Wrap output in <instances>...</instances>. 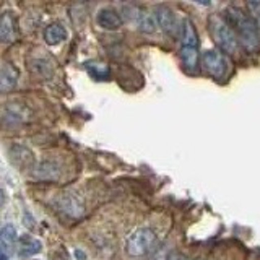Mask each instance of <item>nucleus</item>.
Segmentation results:
<instances>
[{
  "instance_id": "nucleus-1",
  "label": "nucleus",
  "mask_w": 260,
  "mask_h": 260,
  "mask_svg": "<svg viewBox=\"0 0 260 260\" xmlns=\"http://www.w3.org/2000/svg\"><path fill=\"white\" fill-rule=\"evenodd\" d=\"M228 21L231 23V26L234 28L236 35L239 38V43L244 44V47L249 51H255L260 46V35H258V26L255 21L252 20V16L247 15L244 10H241L239 7H228L226 10Z\"/></svg>"
},
{
  "instance_id": "nucleus-2",
  "label": "nucleus",
  "mask_w": 260,
  "mask_h": 260,
  "mask_svg": "<svg viewBox=\"0 0 260 260\" xmlns=\"http://www.w3.org/2000/svg\"><path fill=\"white\" fill-rule=\"evenodd\" d=\"M208 28L216 46L226 54H234L239 49V38L236 35L231 23L224 16L213 13L208 16Z\"/></svg>"
},
{
  "instance_id": "nucleus-3",
  "label": "nucleus",
  "mask_w": 260,
  "mask_h": 260,
  "mask_svg": "<svg viewBox=\"0 0 260 260\" xmlns=\"http://www.w3.org/2000/svg\"><path fill=\"white\" fill-rule=\"evenodd\" d=\"M156 234L150 228H140L127 238V254L132 257H143L154 247Z\"/></svg>"
},
{
  "instance_id": "nucleus-4",
  "label": "nucleus",
  "mask_w": 260,
  "mask_h": 260,
  "mask_svg": "<svg viewBox=\"0 0 260 260\" xmlns=\"http://www.w3.org/2000/svg\"><path fill=\"white\" fill-rule=\"evenodd\" d=\"M202 65L211 77L223 78L226 75L228 65H230V63H228V59H226V55L223 52L211 49V51H205L202 54Z\"/></svg>"
},
{
  "instance_id": "nucleus-5",
  "label": "nucleus",
  "mask_w": 260,
  "mask_h": 260,
  "mask_svg": "<svg viewBox=\"0 0 260 260\" xmlns=\"http://www.w3.org/2000/svg\"><path fill=\"white\" fill-rule=\"evenodd\" d=\"M154 18H156L159 28L169 35L171 38H177L182 32V26H179L174 12L168 5H156L154 7Z\"/></svg>"
},
{
  "instance_id": "nucleus-6",
  "label": "nucleus",
  "mask_w": 260,
  "mask_h": 260,
  "mask_svg": "<svg viewBox=\"0 0 260 260\" xmlns=\"http://www.w3.org/2000/svg\"><path fill=\"white\" fill-rule=\"evenodd\" d=\"M57 208L70 218H80L83 215L85 207L75 193H63L57 200Z\"/></svg>"
},
{
  "instance_id": "nucleus-7",
  "label": "nucleus",
  "mask_w": 260,
  "mask_h": 260,
  "mask_svg": "<svg viewBox=\"0 0 260 260\" xmlns=\"http://www.w3.org/2000/svg\"><path fill=\"white\" fill-rule=\"evenodd\" d=\"M128 16L132 18V21L137 24V28L142 32H153L156 29V18H154L153 13H148L145 8H138V7H130V13Z\"/></svg>"
},
{
  "instance_id": "nucleus-8",
  "label": "nucleus",
  "mask_w": 260,
  "mask_h": 260,
  "mask_svg": "<svg viewBox=\"0 0 260 260\" xmlns=\"http://www.w3.org/2000/svg\"><path fill=\"white\" fill-rule=\"evenodd\" d=\"M60 174V166L54 161H43L32 169V177L38 181H59Z\"/></svg>"
},
{
  "instance_id": "nucleus-9",
  "label": "nucleus",
  "mask_w": 260,
  "mask_h": 260,
  "mask_svg": "<svg viewBox=\"0 0 260 260\" xmlns=\"http://www.w3.org/2000/svg\"><path fill=\"white\" fill-rule=\"evenodd\" d=\"M96 21L104 29H119L122 26V16L114 8H101L96 15Z\"/></svg>"
},
{
  "instance_id": "nucleus-10",
  "label": "nucleus",
  "mask_w": 260,
  "mask_h": 260,
  "mask_svg": "<svg viewBox=\"0 0 260 260\" xmlns=\"http://www.w3.org/2000/svg\"><path fill=\"white\" fill-rule=\"evenodd\" d=\"M10 158H12V162L16 165L21 169H29L32 166V162H35V154L31 153L29 148L23 145H13L10 148Z\"/></svg>"
},
{
  "instance_id": "nucleus-11",
  "label": "nucleus",
  "mask_w": 260,
  "mask_h": 260,
  "mask_svg": "<svg viewBox=\"0 0 260 260\" xmlns=\"http://www.w3.org/2000/svg\"><path fill=\"white\" fill-rule=\"evenodd\" d=\"M16 246V230L12 224H5L0 231V247H2V260H8Z\"/></svg>"
},
{
  "instance_id": "nucleus-12",
  "label": "nucleus",
  "mask_w": 260,
  "mask_h": 260,
  "mask_svg": "<svg viewBox=\"0 0 260 260\" xmlns=\"http://www.w3.org/2000/svg\"><path fill=\"white\" fill-rule=\"evenodd\" d=\"M18 77H20L18 69L13 67L12 63L5 62L2 65V70H0V89L4 93H8L18 83Z\"/></svg>"
},
{
  "instance_id": "nucleus-13",
  "label": "nucleus",
  "mask_w": 260,
  "mask_h": 260,
  "mask_svg": "<svg viewBox=\"0 0 260 260\" xmlns=\"http://www.w3.org/2000/svg\"><path fill=\"white\" fill-rule=\"evenodd\" d=\"M0 39L2 43L8 44V43H13L16 39V23L13 16L5 12L0 18Z\"/></svg>"
},
{
  "instance_id": "nucleus-14",
  "label": "nucleus",
  "mask_w": 260,
  "mask_h": 260,
  "mask_svg": "<svg viewBox=\"0 0 260 260\" xmlns=\"http://www.w3.org/2000/svg\"><path fill=\"white\" fill-rule=\"evenodd\" d=\"M181 59L184 69L189 72H197L199 69V46H181Z\"/></svg>"
},
{
  "instance_id": "nucleus-15",
  "label": "nucleus",
  "mask_w": 260,
  "mask_h": 260,
  "mask_svg": "<svg viewBox=\"0 0 260 260\" xmlns=\"http://www.w3.org/2000/svg\"><path fill=\"white\" fill-rule=\"evenodd\" d=\"M65 38H67V31H65V28L60 23H52V24H49V26H46L44 29V39H46V43L51 46L60 44Z\"/></svg>"
},
{
  "instance_id": "nucleus-16",
  "label": "nucleus",
  "mask_w": 260,
  "mask_h": 260,
  "mask_svg": "<svg viewBox=\"0 0 260 260\" xmlns=\"http://www.w3.org/2000/svg\"><path fill=\"white\" fill-rule=\"evenodd\" d=\"M41 242L35 238H31V236H23V238L20 239L18 242V252L21 257H31L38 254V252H41Z\"/></svg>"
},
{
  "instance_id": "nucleus-17",
  "label": "nucleus",
  "mask_w": 260,
  "mask_h": 260,
  "mask_svg": "<svg viewBox=\"0 0 260 260\" xmlns=\"http://www.w3.org/2000/svg\"><path fill=\"white\" fill-rule=\"evenodd\" d=\"M24 120V111H21L18 106H5L4 109V122L7 125H16Z\"/></svg>"
},
{
  "instance_id": "nucleus-18",
  "label": "nucleus",
  "mask_w": 260,
  "mask_h": 260,
  "mask_svg": "<svg viewBox=\"0 0 260 260\" xmlns=\"http://www.w3.org/2000/svg\"><path fill=\"white\" fill-rule=\"evenodd\" d=\"M247 10L250 12L252 20L255 21V24L260 29V2H247Z\"/></svg>"
},
{
  "instance_id": "nucleus-19",
  "label": "nucleus",
  "mask_w": 260,
  "mask_h": 260,
  "mask_svg": "<svg viewBox=\"0 0 260 260\" xmlns=\"http://www.w3.org/2000/svg\"><path fill=\"white\" fill-rule=\"evenodd\" d=\"M166 260H184V257L181 254H173V255H169Z\"/></svg>"
}]
</instances>
